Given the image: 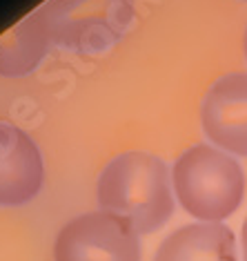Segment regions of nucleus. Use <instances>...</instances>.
<instances>
[{
    "label": "nucleus",
    "instance_id": "nucleus-3",
    "mask_svg": "<svg viewBox=\"0 0 247 261\" xmlns=\"http://www.w3.org/2000/svg\"><path fill=\"white\" fill-rule=\"evenodd\" d=\"M51 43L76 54H101L125 36L134 0H49L40 7Z\"/></svg>",
    "mask_w": 247,
    "mask_h": 261
},
{
    "label": "nucleus",
    "instance_id": "nucleus-9",
    "mask_svg": "<svg viewBox=\"0 0 247 261\" xmlns=\"http://www.w3.org/2000/svg\"><path fill=\"white\" fill-rule=\"evenodd\" d=\"M243 259L247 261V219L243 223Z\"/></svg>",
    "mask_w": 247,
    "mask_h": 261
},
{
    "label": "nucleus",
    "instance_id": "nucleus-6",
    "mask_svg": "<svg viewBox=\"0 0 247 261\" xmlns=\"http://www.w3.org/2000/svg\"><path fill=\"white\" fill-rule=\"evenodd\" d=\"M45 165L36 141L0 121V205H22L43 188Z\"/></svg>",
    "mask_w": 247,
    "mask_h": 261
},
{
    "label": "nucleus",
    "instance_id": "nucleus-5",
    "mask_svg": "<svg viewBox=\"0 0 247 261\" xmlns=\"http://www.w3.org/2000/svg\"><path fill=\"white\" fill-rule=\"evenodd\" d=\"M201 118L211 143L247 156V74L221 76L205 94Z\"/></svg>",
    "mask_w": 247,
    "mask_h": 261
},
{
    "label": "nucleus",
    "instance_id": "nucleus-8",
    "mask_svg": "<svg viewBox=\"0 0 247 261\" xmlns=\"http://www.w3.org/2000/svg\"><path fill=\"white\" fill-rule=\"evenodd\" d=\"M51 45L49 25L43 9L27 16L9 36L0 40V74L27 76L38 67Z\"/></svg>",
    "mask_w": 247,
    "mask_h": 261
},
{
    "label": "nucleus",
    "instance_id": "nucleus-4",
    "mask_svg": "<svg viewBox=\"0 0 247 261\" xmlns=\"http://www.w3.org/2000/svg\"><path fill=\"white\" fill-rule=\"evenodd\" d=\"M54 261H140L138 232L105 210L87 212L63 225Z\"/></svg>",
    "mask_w": 247,
    "mask_h": 261
},
{
    "label": "nucleus",
    "instance_id": "nucleus-7",
    "mask_svg": "<svg viewBox=\"0 0 247 261\" xmlns=\"http://www.w3.org/2000/svg\"><path fill=\"white\" fill-rule=\"evenodd\" d=\"M154 261H238L236 237L223 223H190L161 243Z\"/></svg>",
    "mask_w": 247,
    "mask_h": 261
},
{
    "label": "nucleus",
    "instance_id": "nucleus-1",
    "mask_svg": "<svg viewBox=\"0 0 247 261\" xmlns=\"http://www.w3.org/2000/svg\"><path fill=\"white\" fill-rule=\"evenodd\" d=\"M96 197L101 210L120 217L138 234L163 228L174 212L167 165L149 152H125L109 161Z\"/></svg>",
    "mask_w": 247,
    "mask_h": 261
},
{
    "label": "nucleus",
    "instance_id": "nucleus-2",
    "mask_svg": "<svg viewBox=\"0 0 247 261\" xmlns=\"http://www.w3.org/2000/svg\"><path fill=\"white\" fill-rule=\"evenodd\" d=\"M174 192L192 217L219 223L238 210L245 174L238 161L211 145H194L174 163Z\"/></svg>",
    "mask_w": 247,
    "mask_h": 261
},
{
    "label": "nucleus",
    "instance_id": "nucleus-10",
    "mask_svg": "<svg viewBox=\"0 0 247 261\" xmlns=\"http://www.w3.org/2000/svg\"><path fill=\"white\" fill-rule=\"evenodd\" d=\"M245 56H247V29H245Z\"/></svg>",
    "mask_w": 247,
    "mask_h": 261
},
{
    "label": "nucleus",
    "instance_id": "nucleus-11",
    "mask_svg": "<svg viewBox=\"0 0 247 261\" xmlns=\"http://www.w3.org/2000/svg\"><path fill=\"white\" fill-rule=\"evenodd\" d=\"M243 3H247V0H243Z\"/></svg>",
    "mask_w": 247,
    "mask_h": 261
}]
</instances>
